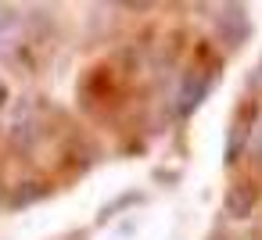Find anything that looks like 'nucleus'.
<instances>
[{
  "label": "nucleus",
  "mask_w": 262,
  "mask_h": 240,
  "mask_svg": "<svg viewBox=\"0 0 262 240\" xmlns=\"http://www.w3.org/2000/svg\"><path fill=\"white\" fill-rule=\"evenodd\" d=\"M255 129H258V104L255 101H241L237 111H233V118H230V133H226V151H223L226 165H233L244 154V147L255 136Z\"/></svg>",
  "instance_id": "nucleus-1"
},
{
  "label": "nucleus",
  "mask_w": 262,
  "mask_h": 240,
  "mask_svg": "<svg viewBox=\"0 0 262 240\" xmlns=\"http://www.w3.org/2000/svg\"><path fill=\"white\" fill-rule=\"evenodd\" d=\"M215 36H219L223 47H241V43H248V36H251V18H248V11H244L241 4L223 8V11L215 15Z\"/></svg>",
  "instance_id": "nucleus-2"
},
{
  "label": "nucleus",
  "mask_w": 262,
  "mask_h": 240,
  "mask_svg": "<svg viewBox=\"0 0 262 240\" xmlns=\"http://www.w3.org/2000/svg\"><path fill=\"white\" fill-rule=\"evenodd\" d=\"M208 86H212V76H205V72H187L183 76V83H180V93H176V115H194L198 111V104L208 97Z\"/></svg>",
  "instance_id": "nucleus-3"
},
{
  "label": "nucleus",
  "mask_w": 262,
  "mask_h": 240,
  "mask_svg": "<svg viewBox=\"0 0 262 240\" xmlns=\"http://www.w3.org/2000/svg\"><path fill=\"white\" fill-rule=\"evenodd\" d=\"M255 204H258V190H255L248 179H237V183L226 190V197H223V208H226L230 219H248V215L255 211Z\"/></svg>",
  "instance_id": "nucleus-4"
},
{
  "label": "nucleus",
  "mask_w": 262,
  "mask_h": 240,
  "mask_svg": "<svg viewBox=\"0 0 262 240\" xmlns=\"http://www.w3.org/2000/svg\"><path fill=\"white\" fill-rule=\"evenodd\" d=\"M15 26H18V15H15V8L0 4V33H11Z\"/></svg>",
  "instance_id": "nucleus-5"
},
{
  "label": "nucleus",
  "mask_w": 262,
  "mask_h": 240,
  "mask_svg": "<svg viewBox=\"0 0 262 240\" xmlns=\"http://www.w3.org/2000/svg\"><path fill=\"white\" fill-rule=\"evenodd\" d=\"M137 201H140V194H137V190H133V194H126L122 201H115V204H108V208L101 211V222H104V219H112V211H119V208H126V204H137Z\"/></svg>",
  "instance_id": "nucleus-6"
},
{
  "label": "nucleus",
  "mask_w": 262,
  "mask_h": 240,
  "mask_svg": "<svg viewBox=\"0 0 262 240\" xmlns=\"http://www.w3.org/2000/svg\"><path fill=\"white\" fill-rule=\"evenodd\" d=\"M251 158L262 165V126L255 129V136H251Z\"/></svg>",
  "instance_id": "nucleus-7"
},
{
  "label": "nucleus",
  "mask_w": 262,
  "mask_h": 240,
  "mask_svg": "<svg viewBox=\"0 0 262 240\" xmlns=\"http://www.w3.org/2000/svg\"><path fill=\"white\" fill-rule=\"evenodd\" d=\"M4 104H8V83L0 79V108H4Z\"/></svg>",
  "instance_id": "nucleus-8"
}]
</instances>
